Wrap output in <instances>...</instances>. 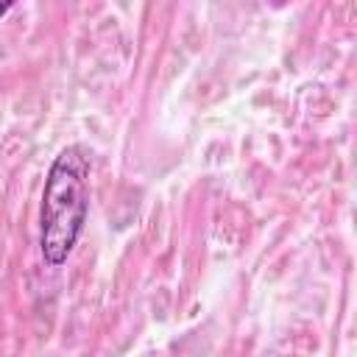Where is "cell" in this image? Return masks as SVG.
<instances>
[{"mask_svg":"<svg viewBox=\"0 0 357 357\" xmlns=\"http://www.w3.org/2000/svg\"><path fill=\"white\" fill-rule=\"evenodd\" d=\"M11 8H14V3H11V0H3V3H0V20H3V17H6Z\"/></svg>","mask_w":357,"mask_h":357,"instance_id":"obj_2","label":"cell"},{"mask_svg":"<svg viewBox=\"0 0 357 357\" xmlns=\"http://www.w3.org/2000/svg\"><path fill=\"white\" fill-rule=\"evenodd\" d=\"M89 173L92 162L81 145H64L45 176L39 201V254L47 268H61L89 215Z\"/></svg>","mask_w":357,"mask_h":357,"instance_id":"obj_1","label":"cell"}]
</instances>
